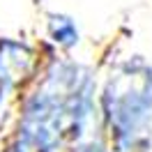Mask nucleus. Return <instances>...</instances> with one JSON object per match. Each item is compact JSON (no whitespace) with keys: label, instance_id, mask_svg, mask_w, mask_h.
<instances>
[{"label":"nucleus","instance_id":"obj_1","mask_svg":"<svg viewBox=\"0 0 152 152\" xmlns=\"http://www.w3.org/2000/svg\"><path fill=\"white\" fill-rule=\"evenodd\" d=\"M48 30H51V39L60 44V46H74L76 42H78V30H76L74 21L69 19V16H51L48 21Z\"/></svg>","mask_w":152,"mask_h":152}]
</instances>
